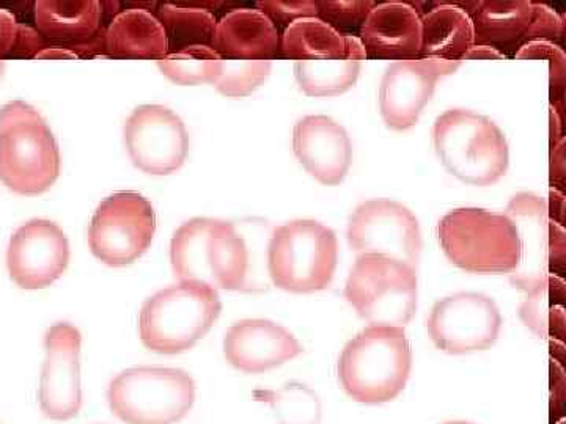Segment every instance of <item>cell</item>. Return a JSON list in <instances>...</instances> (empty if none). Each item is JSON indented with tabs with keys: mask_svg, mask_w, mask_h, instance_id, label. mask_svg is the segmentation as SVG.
Listing matches in <instances>:
<instances>
[{
	"mask_svg": "<svg viewBox=\"0 0 566 424\" xmlns=\"http://www.w3.org/2000/svg\"><path fill=\"white\" fill-rule=\"evenodd\" d=\"M81 348L82 335L73 324H54L44 335L39 400L52 422H69L81 412Z\"/></svg>",
	"mask_w": 566,
	"mask_h": 424,
	"instance_id": "14",
	"label": "cell"
},
{
	"mask_svg": "<svg viewBox=\"0 0 566 424\" xmlns=\"http://www.w3.org/2000/svg\"><path fill=\"white\" fill-rule=\"evenodd\" d=\"M304 348L281 324L270 319H243L223 338V356L234 370L260 374L296 359Z\"/></svg>",
	"mask_w": 566,
	"mask_h": 424,
	"instance_id": "17",
	"label": "cell"
},
{
	"mask_svg": "<svg viewBox=\"0 0 566 424\" xmlns=\"http://www.w3.org/2000/svg\"><path fill=\"white\" fill-rule=\"evenodd\" d=\"M460 65L461 62L424 57L394 62L379 87V109L386 125L395 131L416 126L433 98L438 81L455 73Z\"/></svg>",
	"mask_w": 566,
	"mask_h": 424,
	"instance_id": "15",
	"label": "cell"
},
{
	"mask_svg": "<svg viewBox=\"0 0 566 424\" xmlns=\"http://www.w3.org/2000/svg\"><path fill=\"white\" fill-rule=\"evenodd\" d=\"M427 329L436 348L464 356L486 351L497 341L502 315L485 294L457 293L434 304Z\"/></svg>",
	"mask_w": 566,
	"mask_h": 424,
	"instance_id": "12",
	"label": "cell"
},
{
	"mask_svg": "<svg viewBox=\"0 0 566 424\" xmlns=\"http://www.w3.org/2000/svg\"><path fill=\"white\" fill-rule=\"evenodd\" d=\"M564 33V20L558 17L557 11L545 6V3L535 2L534 20L526 33L524 44L532 41H554L560 39ZM523 44V46H524Z\"/></svg>",
	"mask_w": 566,
	"mask_h": 424,
	"instance_id": "35",
	"label": "cell"
},
{
	"mask_svg": "<svg viewBox=\"0 0 566 424\" xmlns=\"http://www.w3.org/2000/svg\"><path fill=\"white\" fill-rule=\"evenodd\" d=\"M337 262V236L329 226L311 219L277 226L268 244V273L283 292L307 294L326 289Z\"/></svg>",
	"mask_w": 566,
	"mask_h": 424,
	"instance_id": "7",
	"label": "cell"
},
{
	"mask_svg": "<svg viewBox=\"0 0 566 424\" xmlns=\"http://www.w3.org/2000/svg\"><path fill=\"white\" fill-rule=\"evenodd\" d=\"M256 10L262 11L275 28L283 29V31L294 21L318 17L316 2H312V0H292V2L262 0V2H256Z\"/></svg>",
	"mask_w": 566,
	"mask_h": 424,
	"instance_id": "34",
	"label": "cell"
},
{
	"mask_svg": "<svg viewBox=\"0 0 566 424\" xmlns=\"http://www.w3.org/2000/svg\"><path fill=\"white\" fill-rule=\"evenodd\" d=\"M36 31L55 43H74L92 39L103 21V6L96 0H39L33 6Z\"/></svg>",
	"mask_w": 566,
	"mask_h": 424,
	"instance_id": "25",
	"label": "cell"
},
{
	"mask_svg": "<svg viewBox=\"0 0 566 424\" xmlns=\"http://www.w3.org/2000/svg\"><path fill=\"white\" fill-rule=\"evenodd\" d=\"M293 151L301 166L324 186L340 184L352 169V139L344 126L326 115H308L296 123Z\"/></svg>",
	"mask_w": 566,
	"mask_h": 424,
	"instance_id": "18",
	"label": "cell"
},
{
	"mask_svg": "<svg viewBox=\"0 0 566 424\" xmlns=\"http://www.w3.org/2000/svg\"><path fill=\"white\" fill-rule=\"evenodd\" d=\"M61 174V150L50 125L24 102L0 109V181L20 195L50 191Z\"/></svg>",
	"mask_w": 566,
	"mask_h": 424,
	"instance_id": "3",
	"label": "cell"
},
{
	"mask_svg": "<svg viewBox=\"0 0 566 424\" xmlns=\"http://www.w3.org/2000/svg\"><path fill=\"white\" fill-rule=\"evenodd\" d=\"M3 73H6V62L0 61V81H2Z\"/></svg>",
	"mask_w": 566,
	"mask_h": 424,
	"instance_id": "41",
	"label": "cell"
},
{
	"mask_svg": "<svg viewBox=\"0 0 566 424\" xmlns=\"http://www.w3.org/2000/svg\"><path fill=\"white\" fill-rule=\"evenodd\" d=\"M178 282L202 283L216 292H245L251 252L232 222L196 218L182 223L170 243Z\"/></svg>",
	"mask_w": 566,
	"mask_h": 424,
	"instance_id": "1",
	"label": "cell"
},
{
	"mask_svg": "<svg viewBox=\"0 0 566 424\" xmlns=\"http://www.w3.org/2000/svg\"><path fill=\"white\" fill-rule=\"evenodd\" d=\"M158 20L166 31L169 52L199 44L211 46L218 24L210 10L191 3H164L159 7Z\"/></svg>",
	"mask_w": 566,
	"mask_h": 424,
	"instance_id": "28",
	"label": "cell"
},
{
	"mask_svg": "<svg viewBox=\"0 0 566 424\" xmlns=\"http://www.w3.org/2000/svg\"><path fill=\"white\" fill-rule=\"evenodd\" d=\"M504 55L493 50V47L475 46V44L464 55V61H504Z\"/></svg>",
	"mask_w": 566,
	"mask_h": 424,
	"instance_id": "40",
	"label": "cell"
},
{
	"mask_svg": "<svg viewBox=\"0 0 566 424\" xmlns=\"http://www.w3.org/2000/svg\"><path fill=\"white\" fill-rule=\"evenodd\" d=\"M104 50L115 57L159 61L169 54V43L156 14L145 9H128L112 18L104 32Z\"/></svg>",
	"mask_w": 566,
	"mask_h": 424,
	"instance_id": "23",
	"label": "cell"
},
{
	"mask_svg": "<svg viewBox=\"0 0 566 424\" xmlns=\"http://www.w3.org/2000/svg\"><path fill=\"white\" fill-rule=\"evenodd\" d=\"M349 247L357 256L378 255L417 271L422 255V232L415 212L389 199L367 200L349 215Z\"/></svg>",
	"mask_w": 566,
	"mask_h": 424,
	"instance_id": "11",
	"label": "cell"
},
{
	"mask_svg": "<svg viewBox=\"0 0 566 424\" xmlns=\"http://www.w3.org/2000/svg\"><path fill=\"white\" fill-rule=\"evenodd\" d=\"M446 424H471V423H465V422H450V423H446Z\"/></svg>",
	"mask_w": 566,
	"mask_h": 424,
	"instance_id": "42",
	"label": "cell"
},
{
	"mask_svg": "<svg viewBox=\"0 0 566 424\" xmlns=\"http://www.w3.org/2000/svg\"><path fill=\"white\" fill-rule=\"evenodd\" d=\"M156 233L155 208L137 192L107 197L93 214L88 245L99 262L125 267L150 248Z\"/></svg>",
	"mask_w": 566,
	"mask_h": 424,
	"instance_id": "10",
	"label": "cell"
},
{
	"mask_svg": "<svg viewBox=\"0 0 566 424\" xmlns=\"http://www.w3.org/2000/svg\"><path fill=\"white\" fill-rule=\"evenodd\" d=\"M123 139L134 166L155 177L177 172L188 158L185 123L169 107L159 104L137 107L123 126Z\"/></svg>",
	"mask_w": 566,
	"mask_h": 424,
	"instance_id": "13",
	"label": "cell"
},
{
	"mask_svg": "<svg viewBox=\"0 0 566 424\" xmlns=\"http://www.w3.org/2000/svg\"><path fill=\"white\" fill-rule=\"evenodd\" d=\"M357 36L367 57L392 61L420 57L422 13L415 3H379L370 11Z\"/></svg>",
	"mask_w": 566,
	"mask_h": 424,
	"instance_id": "19",
	"label": "cell"
},
{
	"mask_svg": "<svg viewBox=\"0 0 566 424\" xmlns=\"http://www.w3.org/2000/svg\"><path fill=\"white\" fill-rule=\"evenodd\" d=\"M271 61H233L223 59L221 73L214 87L230 98H244L252 95L270 77Z\"/></svg>",
	"mask_w": 566,
	"mask_h": 424,
	"instance_id": "31",
	"label": "cell"
},
{
	"mask_svg": "<svg viewBox=\"0 0 566 424\" xmlns=\"http://www.w3.org/2000/svg\"><path fill=\"white\" fill-rule=\"evenodd\" d=\"M44 50H46V44H44L43 36L40 35V32L29 28V25L20 24L17 44H14L10 55L25 59L39 57Z\"/></svg>",
	"mask_w": 566,
	"mask_h": 424,
	"instance_id": "36",
	"label": "cell"
},
{
	"mask_svg": "<svg viewBox=\"0 0 566 424\" xmlns=\"http://www.w3.org/2000/svg\"><path fill=\"white\" fill-rule=\"evenodd\" d=\"M281 52L297 61H337V59H367L357 35H342L329 24L316 18L292 22L281 33Z\"/></svg>",
	"mask_w": 566,
	"mask_h": 424,
	"instance_id": "22",
	"label": "cell"
},
{
	"mask_svg": "<svg viewBox=\"0 0 566 424\" xmlns=\"http://www.w3.org/2000/svg\"><path fill=\"white\" fill-rule=\"evenodd\" d=\"M365 57L337 59V61H297L294 77L301 91L308 96H337L348 92L359 77Z\"/></svg>",
	"mask_w": 566,
	"mask_h": 424,
	"instance_id": "27",
	"label": "cell"
},
{
	"mask_svg": "<svg viewBox=\"0 0 566 424\" xmlns=\"http://www.w3.org/2000/svg\"><path fill=\"white\" fill-rule=\"evenodd\" d=\"M547 204V218L551 222H556L564 226L565 223V195L556 189H551L549 202Z\"/></svg>",
	"mask_w": 566,
	"mask_h": 424,
	"instance_id": "39",
	"label": "cell"
},
{
	"mask_svg": "<svg viewBox=\"0 0 566 424\" xmlns=\"http://www.w3.org/2000/svg\"><path fill=\"white\" fill-rule=\"evenodd\" d=\"M434 150L447 172L465 184H494L505 177L510 163L504 132L485 115L450 109L436 118Z\"/></svg>",
	"mask_w": 566,
	"mask_h": 424,
	"instance_id": "5",
	"label": "cell"
},
{
	"mask_svg": "<svg viewBox=\"0 0 566 424\" xmlns=\"http://www.w3.org/2000/svg\"><path fill=\"white\" fill-rule=\"evenodd\" d=\"M107 403L126 424H177L196 403V382L178 368H129L112 379Z\"/></svg>",
	"mask_w": 566,
	"mask_h": 424,
	"instance_id": "8",
	"label": "cell"
},
{
	"mask_svg": "<svg viewBox=\"0 0 566 424\" xmlns=\"http://www.w3.org/2000/svg\"><path fill=\"white\" fill-rule=\"evenodd\" d=\"M223 59L211 46H188L159 59L158 66L167 80L178 85L214 84Z\"/></svg>",
	"mask_w": 566,
	"mask_h": 424,
	"instance_id": "29",
	"label": "cell"
},
{
	"mask_svg": "<svg viewBox=\"0 0 566 424\" xmlns=\"http://www.w3.org/2000/svg\"><path fill=\"white\" fill-rule=\"evenodd\" d=\"M273 407L283 424H318L322 404L318 396L303 384H289L277 392H256Z\"/></svg>",
	"mask_w": 566,
	"mask_h": 424,
	"instance_id": "30",
	"label": "cell"
},
{
	"mask_svg": "<svg viewBox=\"0 0 566 424\" xmlns=\"http://www.w3.org/2000/svg\"><path fill=\"white\" fill-rule=\"evenodd\" d=\"M534 11L535 2L531 0L479 2L471 17L475 46L493 47L504 57L516 54L526 41Z\"/></svg>",
	"mask_w": 566,
	"mask_h": 424,
	"instance_id": "21",
	"label": "cell"
},
{
	"mask_svg": "<svg viewBox=\"0 0 566 424\" xmlns=\"http://www.w3.org/2000/svg\"><path fill=\"white\" fill-rule=\"evenodd\" d=\"M211 47L222 59L271 61L281 52V31L262 11L237 9L216 24Z\"/></svg>",
	"mask_w": 566,
	"mask_h": 424,
	"instance_id": "20",
	"label": "cell"
},
{
	"mask_svg": "<svg viewBox=\"0 0 566 424\" xmlns=\"http://www.w3.org/2000/svg\"><path fill=\"white\" fill-rule=\"evenodd\" d=\"M551 184L556 191L564 193L565 189V140L558 141L551 156Z\"/></svg>",
	"mask_w": 566,
	"mask_h": 424,
	"instance_id": "38",
	"label": "cell"
},
{
	"mask_svg": "<svg viewBox=\"0 0 566 424\" xmlns=\"http://www.w3.org/2000/svg\"><path fill=\"white\" fill-rule=\"evenodd\" d=\"M345 297L370 326L405 329L417 310V271L386 256H357L346 280Z\"/></svg>",
	"mask_w": 566,
	"mask_h": 424,
	"instance_id": "9",
	"label": "cell"
},
{
	"mask_svg": "<svg viewBox=\"0 0 566 424\" xmlns=\"http://www.w3.org/2000/svg\"><path fill=\"white\" fill-rule=\"evenodd\" d=\"M516 59H546L549 62L551 73V98H553V109L558 115H564V91H565V71L566 59L564 51L551 41H532L517 50Z\"/></svg>",
	"mask_w": 566,
	"mask_h": 424,
	"instance_id": "32",
	"label": "cell"
},
{
	"mask_svg": "<svg viewBox=\"0 0 566 424\" xmlns=\"http://www.w3.org/2000/svg\"><path fill=\"white\" fill-rule=\"evenodd\" d=\"M474 44L471 14L458 3H438L422 14L420 57L461 62Z\"/></svg>",
	"mask_w": 566,
	"mask_h": 424,
	"instance_id": "24",
	"label": "cell"
},
{
	"mask_svg": "<svg viewBox=\"0 0 566 424\" xmlns=\"http://www.w3.org/2000/svg\"><path fill=\"white\" fill-rule=\"evenodd\" d=\"M447 258L472 274H510L521 266V241L515 223L505 214L457 208L438 225Z\"/></svg>",
	"mask_w": 566,
	"mask_h": 424,
	"instance_id": "6",
	"label": "cell"
},
{
	"mask_svg": "<svg viewBox=\"0 0 566 424\" xmlns=\"http://www.w3.org/2000/svg\"><path fill=\"white\" fill-rule=\"evenodd\" d=\"M70 243L55 222L33 219L11 236L7 251L10 278L22 289H44L65 274Z\"/></svg>",
	"mask_w": 566,
	"mask_h": 424,
	"instance_id": "16",
	"label": "cell"
},
{
	"mask_svg": "<svg viewBox=\"0 0 566 424\" xmlns=\"http://www.w3.org/2000/svg\"><path fill=\"white\" fill-rule=\"evenodd\" d=\"M218 292L202 283L178 282L145 300L139 315L142 344L156 353L189 351L221 315Z\"/></svg>",
	"mask_w": 566,
	"mask_h": 424,
	"instance_id": "4",
	"label": "cell"
},
{
	"mask_svg": "<svg viewBox=\"0 0 566 424\" xmlns=\"http://www.w3.org/2000/svg\"><path fill=\"white\" fill-rule=\"evenodd\" d=\"M20 22L9 10L0 9V61L10 55L17 44Z\"/></svg>",
	"mask_w": 566,
	"mask_h": 424,
	"instance_id": "37",
	"label": "cell"
},
{
	"mask_svg": "<svg viewBox=\"0 0 566 424\" xmlns=\"http://www.w3.org/2000/svg\"><path fill=\"white\" fill-rule=\"evenodd\" d=\"M411 368L403 327L368 326L345 346L338 379L357 403L385 404L403 392Z\"/></svg>",
	"mask_w": 566,
	"mask_h": 424,
	"instance_id": "2",
	"label": "cell"
},
{
	"mask_svg": "<svg viewBox=\"0 0 566 424\" xmlns=\"http://www.w3.org/2000/svg\"><path fill=\"white\" fill-rule=\"evenodd\" d=\"M375 2L370 0H322L316 2L319 20L329 24L342 35H352L353 31H360Z\"/></svg>",
	"mask_w": 566,
	"mask_h": 424,
	"instance_id": "33",
	"label": "cell"
},
{
	"mask_svg": "<svg viewBox=\"0 0 566 424\" xmlns=\"http://www.w3.org/2000/svg\"><path fill=\"white\" fill-rule=\"evenodd\" d=\"M527 297L520 308V318L539 338L565 340V283L551 274L526 289Z\"/></svg>",
	"mask_w": 566,
	"mask_h": 424,
	"instance_id": "26",
	"label": "cell"
}]
</instances>
